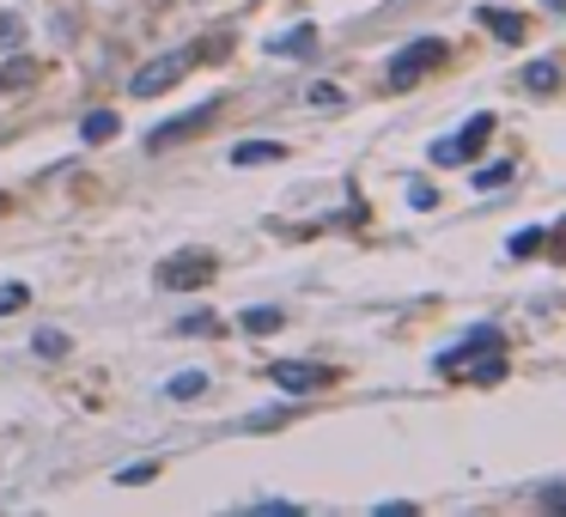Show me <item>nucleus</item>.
<instances>
[{"instance_id": "nucleus-1", "label": "nucleus", "mask_w": 566, "mask_h": 517, "mask_svg": "<svg viewBox=\"0 0 566 517\" xmlns=\"http://www.w3.org/2000/svg\"><path fill=\"white\" fill-rule=\"evenodd\" d=\"M439 372H451V378H469V384H500V378H506L500 335H493V329H475L463 347H451V353H439Z\"/></svg>"}, {"instance_id": "nucleus-2", "label": "nucleus", "mask_w": 566, "mask_h": 517, "mask_svg": "<svg viewBox=\"0 0 566 517\" xmlns=\"http://www.w3.org/2000/svg\"><path fill=\"white\" fill-rule=\"evenodd\" d=\"M201 55H225V37H213V43H189V49H171V55H158V61L134 67L129 92H134V98H158V92H171V86L184 80V74L201 61Z\"/></svg>"}, {"instance_id": "nucleus-3", "label": "nucleus", "mask_w": 566, "mask_h": 517, "mask_svg": "<svg viewBox=\"0 0 566 517\" xmlns=\"http://www.w3.org/2000/svg\"><path fill=\"white\" fill-rule=\"evenodd\" d=\"M213 280V256L208 250H177L158 262V286L165 292H189V286H208Z\"/></svg>"}, {"instance_id": "nucleus-4", "label": "nucleus", "mask_w": 566, "mask_h": 517, "mask_svg": "<svg viewBox=\"0 0 566 517\" xmlns=\"http://www.w3.org/2000/svg\"><path fill=\"white\" fill-rule=\"evenodd\" d=\"M445 55H451V43H439V37L409 43V49H402V55L390 61V86H396V92H402V86H414L421 74H433V67L445 61Z\"/></svg>"}, {"instance_id": "nucleus-5", "label": "nucleus", "mask_w": 566, "mask_h": 517, "mask_svg": "<svg viewBox=\"0 0 566 517\" xmlns=\"http://www.w3.org/2000/svg\"><path fill=\"white\" fill-rule=\"evenodd\" d=\"M213 116H220V98H208V104L184 110V116H171V122H158V128L146 134V146H153V153H165V146H177V141H189V134H201Z\"/></svg>"}, {"instance_id": "nucleus-6", "label": "nucleus", "mask_w": 566, "mask_h": 517, "mask_svg": "<svg viewBox=\"0 0 566 517\" xmlns=\"http://www.w3.org/2000/svg\"><path fill=\"white\" fill-rule=\"evenodd\" d=\"M488 134H493V116H469V122H463V134H451V141L433 146V165H469Z\"/></svg>"}, {"instance_id": "nucleus-7", "label": "nucleus", "mask_w": 566, "mask_h": 517, "mask_svg": "<svg viewBox=\"0 0 566 517\" xmlns=\"http://www.w3.org/2000/svg\"><path fill=\"white\" fill-rule=\"evenodd\" d=\"M268 378H275L280 390H292V396H304V390H323V384H335V372H330V366H304V359H280V366H275Z\"/></svg>"}, {"instance_id": "nucleus-8", "label": "nucleus", "mask_w": 566, "mask_h": 517, "mask_svg": "<svg viewBox=\"0 0 566 517\" xmlns=\"http://www.w3.org/2000/svg\"><path fill=\"white\" fill-rule=\"evenodd\" d=\"M481 25H488V31H500L506 43H524V19H518V13H500V7H481Z\"/></svg>"}, {"instance_id": "nucleus-9", "label": "nucleus", "mask_w": 566, "mask_h": 517, "mask_svg": "<svg viewBox=\"0 0 566 517\" xmlns=\"http://www.w3.org/2000/svg\"><path fill=\"white\" fill-rule=\"evenodd\" d=\"M268 49H275V55H311V49H317V31H311V25H299V31H280V37L268 43Z\"/></svg>"}, {"instance_id": "nucleus-10", "label": "nucleus", "mask_w": 566, "mask_h": 517, "mask_svg": "<svg viewBox=\"0 0 566 517\" xmlns=\"http://www.w3.org/2000/svg\"><path fill=\"white\" fill-rule=\"evenodd\" d=\"M280 153H287V146H275V141H244L232 153V165H268V159H280Z\"/></svg>"}, {"instance_id": "nucleus-11", "label": "nucleus", "mask_w": 566, "mask_h": 517, "mask_svg": "<svg viewBox=\"0 0 566 517\" xmlns=\"http://www.w3.org/2000/svg\"><path fill=\"white\" fill-rule=\"evenodd\" d=\"M201 390H208V378H201V372H177L171 384H165V396H171V402H196Z\"/></svg>"}, {"instance_id": "nucleus-12", "label": "nucleus", "mask_w": 566, "mask_h": 517, "mask_svg": "<svg viewBox=\"0 0 566 517\" xmlns=\"http://www.w3.org/2000/svg\"><path fill=\"white\" fill-rule=\"evenodd\" d=\"M116 128H122V122L110 116V110H92V116L79 122V141H110V134H116Z\"/></svg>"}, {"instance_id": "nucleus-13", "label": "nucleus", "mask_w": 566, "mask_h": 517, "mask_svg": "<svg viewBox=\"0 0 566 517\" xmlns=\"http://www.w3.org/2000/svg\"><path fill=\"white\" fill-rule=\"evenodd\" d=\"M524 86H530V92H554V86H561V67H554V61H530Z\"/></svg>"}, {"instance_id": "nucleus-14", "label": "nucleus", "mask_w": 566, "mask_h": 517, "mask_svg": "<svg viewBox=\"0 0 566 517\" xmlns=\"http://www.w3.org/2000/svg\"><path fill=\"white\" fill-rule=\"evenodd\" d=\"M244 329H251V335H275L280 329V311H244Z\"/></svg>"}, {"instance_id": "nucleus-15", "label": "nucleus", "mask_w": 566, "mask_h": 517, "mask_svg": "<svg viewBox=\"0 0 566 517\" xmlns=\"http://www.w3.org/2000/svg\"><path fill=\"white\" fill-rule=\"evenodd\" d=\"M25 299L31 292L19 286V280H7V286H0V317H7V311H25Z\"/></svg>"}, {"instance_id": "nucleus-16", "label": "nucleus", "mask_w": 566, "mask_h": 517, "mask_svg": "<svg viewBox=\"0 0 566 517\" xmlns=\"http://www.w3.org/2000/svg\"><path fill=\"white\" fill-rule=\"evenodd\" d=\"M37 353H43V359H55V353H67V335H55V329H43V335H37Z\"/></svg>"}, {"instance_id": "nucleus-17", "label": "nucleus", "mask_w": 566, "mask_h": 517, "mask_svg": "<svg viewBox=\"0 0 566 517\" xmlns=\"http://www.w3.org/2000/svg\"><path fill=\"white\" fill-rule=\"evenodd\" d=\"M506 177H512V165H481V171H475V183L493 189V183H506Z\"/></svg>"}, {"instance_id": "nucleus-18", "label": "nucleus", "mask_w": 566, "mask_h": 517, "mask_svg": "<svg viewBox=\"0 0 566 517\" xmlns=\"http://www.w3.org/2000/svg\"><path fill=\"white\" fill-rule=\"evenodd\" d=\"M542 250V232H518L512 238V256H536Z\"/></svg>"}, {"instance_id": "nucleus-19", "label": "nucleus", "mask_w": 566, "mask_h": 517, "mask_svg": "<svg viewBox=\"0 0 566 517\" xmlns=\"http://www.w3.org/2000/svg\"><path fill=\"white\" fill-rule=\"evenodd\" d=\"M311 104L317 110H335V104H342V92H335V86H311Z\"/></svg>"}, {"instance_id": "nucleus-20", "label": "nucleus", "mask_w": 566, "mask_h": 517, "mask_svg": "<svg viewBox=\"0 0 566 517\" xmlns=\"http://www.w3.org/2000/svg\"><path fill=\"white\" fill-rule=\"evenodd\" d=\"M13 43H19V25L13 19H0V49H13Z\"/></svg>"}, {"instance_id": "nucleus-21", "label": "nucleus", "mask_w": 566, "mask_h": 517, "mask_svg": "<svg viewBox=\"0 0 566 517\" xmlns=\"http://www.w3.org/2000/svg\"><path fill=\"white\" fill-rule=\"evenodd\" d=\"M548 7H554V13H566V0H548Z\"/></svg>"}]
</instances>
